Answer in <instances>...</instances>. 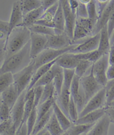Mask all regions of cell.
<instances>
[{
	"instance_id": "6125c7cd",
	"label": "cell",
	"mask_w": 114,
	"mask_h": 135,
	"mask_svg": "<svg viewBox=\"0 0 114 135\" xmlns=\"http://www.w3.org/2000/svg\"><path fill=\"white\" fill-rule=\"evenodd\" d=\"M42 135H51V134H50V133L46 130V131L43 134H42Z\"/></svg>"
},
{
	"instance_id": "f6af8a7d",
	"label": "cell",
	"mask_w": 114,
	"mask_h": 135,
	"mask_svg": "<svg viewBox=\"0 0 114 135\" xmlns=\"http://www.w3.org/2000/svg\"><path fill=\"white\" fill-rule=\"evenodd\" d=\"M80 79L81 78H79V76L75 75L72 82L71 83L70 87V92L71 95L74 98V99L77 97V96L78 95L79 93L81 86Z\"/></svg>"
},
{
	"instance_id": "277c9868",
	"label": "cell",
	"mask_w": 114,
	"mask_h": 135,
	"mask_svg": "<svg viewBox=\"0 0 114 135\" xmlns=\"http://www.w3.org/2000/svg\"><path fill=\"white\" fill-rule=\"evenodd\" d=\"M78 44H75L64 48V49L59 50L45 49L36 58L32 60L33 62H34L35 71L41 66L53 61L58 59V57H59L62 55L65 54L66 52H70Z\"/></svg>"
},
{
	"instance_id": "bcb514c9",
	"label": "cell",
	"mask_w": 114,
	"mask_h": 135,
	"mask_svg": "<svg viewBox=\"0 0 114 135\" xmlns=\"http://www.w3.org/2000/svg\"><path fill=\"white\" fill-rule=\"evenodd\" d=\"M44 86H37L33 88L34 89L35 99H34V108H37L40 104V100L44 90Z\"/></svg>"
},
{
	"instance_id": "ab89813d",
	"label": "cell",
	"mask_w": 114,
	"mask_h": 135,
	"mask_svg": "<svg viewBox=\"0 0 114 135\" xmlns=\"http://www.w3.org/2000/svg\"><path fill=\"white\" fill-rule=\"evenodd\" d=\"M37 119V108H34L32 109L31 113L28 116L27 121L26 124L27 127V132L28 135H31L33 132L35 126L36 125Z\"/></svg>"
},
{
	"instance_id": "ffe728a7",
	"label": "cell",
	"mask_w": 114,
	"mask_h": 135,
	"mask_svg": "<svg viewBox=\"0 0 114 135\" xmlns=\"http://www.w3.org/2000/svg\"><path fill=\"white\" fill-rule=\"evenodd\" d=\"M100 32V38L99 45L97 50L102 55L108 54L110 51L111 45L107 26L106 25L104 26Z\"/></svg>"
},
{
	"instance_id": "94428289",
	"label": "cell",
	"mask_w": 114,
	"mask_h": 135,
	"mask_svg": "<svg viewBox=\"0 0 114 135\" xmlns=\"http://www.w3.org/2000/svg\"><path fill=\"white\" fill-rule=\"evenodd\" d=\"M107 106H111V107H114V101H113L112 102H111L110 104H109ZM106 107H107V106H106Z\"/></svg>"
},
{
	"instance_id": "2e32d148",
	"label": "cell",
	"mask_w": 114,
	"mask_h": 135,
	"mask_svg": "<svg viewBox=\"0 0 114 135\" xmlns=\"http://www.w3.org/2000/svg\"><path fill=\"white\" fill-rule=\"evenodd\" d=\"M111 123L110 118L105 113L85 135H108Z\"/></svg>"
},
{
	"instance_id": "7bdbcfd3",
	"label": "cell",
	"mask_w": 114,
	"mask_h": 135,
	"mask_svg": "<svg viewBox=\"0 0 114 135\" xmlns=\"http://www.w3.org/2000/svg\"><path fill=\"white\" fill-rule=\"evenodd\" d=\"M75 75V69H64V85L63 87L70 90L71 83Z\"/></svg>"
},
{
	"instance_id": "b9f144b4",
	"label": "cell",
	"mask_w": 114,
	"mask_h": 135,
	"mask_svg": "<svg viewBox=\"0 0 114 135\" xmlns=\"http://www.w3.org/2000/svg\"><path fill=\"white\" fill-rule=\"evenodd\" d=\"M59 6V1L58 3L55 4L53 6L47 9L40 19H42V20H44L50 22L54 21V18L57 11H58Z\"/></svg>"
},
{
	"instance_id": "ba28073f",
	"label": "cell",
	"mask_w": 114,
	"mask_h": 135,
	"mask_svg": "<svg viewBox=\"0 0 114 135\" xmlns=\"http://www.w3.org/2000/svg\"><path fill=\"white\" fill-rule=\"evenodd\" d=\"M106 105L105 89L103 87L88 101L83 110L79 113V118L90 112L105 107Z\"/></svg>"
},
{
	"instance_id": "cb8c5ba5",
	"label": "cell",
	"mask_w": 114,
	"mask_h": 135,
	"mask_svg": "<svg viewBox=\"0 0 114 135\" xmlns=\"http://www.w3.org/2000/svg\"><path fill=\"white\" fill-rule=\"evenodd\" d=\"M45 12L44 8L41 7L30 12L27 13L23 16V22L20 26L29 27L39 20Z\"/></svg>"
},
{
	"instance_id": "f546056e",
	"label": "cell",
	"mask_w": 114,
	"mask_h": 135,
	"mask_svg": "<svg viewBox=\"0 0 114 135\" xmlns=\"http://www.w3.org/2000/svg\"><path fill=\"white\" fill-rule=\"evenodd\" d=\"M53 113H54V110H53V107H52L48 113H46L43 117L41 118L39 121H37L36 122L35 128L34 130H33V132H32L31 135H36L41 131H42V129H45Z\"/></svg>"
},
{
	"instance_id": "8d00e7d4",
	"label": "cell",
	"mask_w": 114,
	"mask_h": 135,
	"mask_svg": "<svg viewBox=\"0 0 114 135\" xmlns=\"http://www.w3.org/2000/svg\"><path fill=\"white\" fill-rule=\"evenodd\" d=\"M54 85L55 89L56 96L59 98L61 95L62 90H63L64 85V69H60L58 74L56 75L55 78L53 80Z\"/></svg>"
},
{
	"instance_id": "ac0fdd59",
	"label": "cell",
	"mask_w": 114,
	"mask_h": 135,
	"mask_svg": "<svg viewBox=\"0 0 114 135\" xmlns=\"http://www.w3.org/2000/svg\"><path fill=\"white\" fill-rule=\"evenodd\" d=\"M105 107L90 112L79 119L74 124H94L105 114Z\"/></svg>"
},
{
	"instance_id": "6da1fadb",
	"label": "cell",
	"mask_w": 114,
	"mask_h": 135,
	"mask_svg": "<svg viewBox=\"0 0 114 135\" xmlns=\"http://www.w3.org/2000/svg\"><path fill=\"white\" fill-rule=\"evenodd\" d=\"M31 61L30 41L21 50L4 61L1 66L0 73L11 72L14 74L29 65Z\"/></svg>"
},
{
	"instance_id": "83f0119b",
	"label": "cell",
	"mask_w": 114,
	"mask_h": 135,
	"mask_svg": "<svg viewBox=\"0 0 114 135\" xmlns=\"http://www.w3.org/2000/svg\"><path fill=\"white\" fill-rule=\"evenodd\" d=\"M23 15L42 7V0H19Z\"/></svg>"
},
{
	"instance_id": "f1b7e54d",
	"label": "cell",
	"mask_w": 114,
	"mask_h": 135,
	"mask_svg": "<svg viewBox=\"0 0 114 135\" xmlns=\"http://www.w3.org/2000/svg\"><path fill=\"white\" fill-rule=\"evenodd\" d=\"M28 28H29L31 32L39 33V34L45 36H50L56 34L54 28L39 25V24L35 23Z\"/></svg>"
},
{
	"instance_id": "db71d44e",
	"label": "cell",
	"mask_w": 114,
	"mask_h": 135,
	"mask_svg": "<svg viewBox=\"0 0 114 135\" xmlns=\"http://www.w3.org/2000/svg\"><path fill=\"white\" fill-rule=\"evenodd\" d=\"M15 135H28L26 123H25L20 127V128L18 129Z\"/></svg>"
},
{
	"instance_id": "7402d4cb",
	"label": "cell",
	"mask_w": 114,
	"mask_h": 135,
	"mask_svg": "<svg viewBox=\"0 0 114 135\" xmlns=\"http://www.w3.org/2000/svg\"><path fill=\"white\" fill-rule=\"evenodd\" d=\"M54 22L56 34H61L65 32V18L60 0L59 8L54 17Z\"/></svg>"
},
{
	"instance_id": "816d5d0a",
	"label": "cell",
	"mask_w": 114,
	"mask_h": 135,
	"mask_svg": "<svg viewBox=\"0 0 114 135\" xmlns=\"http://www.w3.org/2000/svg\"><path fill=\"white\" fill-rule=\"evenodd\" d=\"M106 114L110 119L111 123H114V107L111 106H107L105 107Z\"/></svg>"
},
{
	"instance_id": "8992f818",
	"label": "cell",
	"mask_w": 114,
	"mask_h": 135,
	"mask_svg": "<svg viewBox=\"0 0 114 135\" xmlns=\"http://www.w3.org/2000/svg\"><path fill=\"white\" fill-rule=\"evenodd\" d=\"M80 83L86 97L87 103L93 96L103 88V86L100 84L95 78L91 67L90 68V74L85 75L81 78Z\"/></svg>"
},
{
	"instance_id": "d590c367",
	"label": "cell",
	"mask_w": 114,
	"mask_h": 135,
	"mask_svg": "<svg viewBox=\"0 0 114 135\" xmlns=\"http://www.w3.org/2000/svg\"><path fill=\"white\" fill-rule=\"evenodd\" d=\"M93 64L92 62L88 60H80L75 69V75L81 78L82 77L85 76V73H86L88 69L91 68Z\"/></svg>"
},
{
	"instance_id": "44dd1931",
	"label": "cell",
	"mask_w": 114,
	"mask_h": 135,
	"mask_svg": "<svg viewBox=\"0 0 114 135\" xmlns=\"http://www.w3.org/2000/svg\"><path fill=\"white\" fill-rule=\"evenodd\" d=\"M53 108L54 113L60 123L61 127H63L65 131H68L73 125V122L66 116L64 110H62L59 105L58 104V103L56 102V100L55 101L53 104Z\"/></svg>"
},
{
	"instance_id": "91938a15",
	"label": "cell",
	"mask_w": 114,
	"mask_h": 135,
	"mask_svg": "<svg viewBox=\"0 0 114 135\" xmlns=\"http://www.w3.org/2000/svg\"><path fill=\"white\" fill-rule=\"evenodd\" d=\"M61 135H70V133H69V131L68 130V131H65L63 134Z\"/></svg>"
},
{
	"instance_id": "74e56055",
	"label": "cell",
	"mask_w": 114,
	"mask_h": 135,
	"mask_svg": "<svg viewBox=\"0 0 114 135\" xmlns=\"http://www.w3.org/2000/svg\"><path fill=\"white\" fill-rule=\"evenodd\" d=\"M56 94L55 92V89L53 81L47 85L44 86L43 92L41 96V98L40 100V104L44 103L47 100H49L52 97H55V95Z\"/></svg>"
},
{
	"instance_id": "5bb4252c",
	"label": "cell",
	"mask_w": 114,
	"mask_h": 135,
	"mask_svg": "<svg viewBox=\"0 0 114 135\" xmlns=\"http://www.w3.org/2000/svg\"><path fill=\"white\" fill-rule=\"evenodd\" d=\"M23 16H24V15H23L22 11L20 1H17L15 2L12 5L10 18H9V20L8 21L9 24L8 37L14 28L21 25L23 22Z\"/></svg>"
},
{
	"instance_id": "d4e9b609",
	"label": "cell",
	"mask_w": 114,
	"mask_h": 135,
	"mask_svg": "<svg viewBox=\"0 0 114 135\" xmlns=\"http://www.w3.org/2000/svg\"><path fill=\"white\" fill-rule=\"evenodd\" d=\"M34 99L35 93L34 88H32L29 90H27L25 98V102L24 117H23L21 126L26 122L28 116H29L32 109L34 108Z\"/></svg>"
},
{
	"instance_id": "7c38bea8",
	"label": "cell",
	"mask_w": 114,
	"mask_h": 135,
	"mask_svg": "<svg viewBox=\"0 0 114 135\" xmlns=\"http://www.w3.org/2000/svg\"><path fill=\"white\" fill-rule=\"evenodd\" d=\"M47 38L46 49L59 50L73 45L72 40L65 32L47 36Z\"/></svg>"
},
{
	"instance_id": "680465c9",
	"label": "cell",
	"mask_w": 114,
	"mask_h": 135,
	"mask_svg": "<svg viewBox=\"0 0 114 135\" xmlns=\"http://www.w3.org/2000/svg\"><path fill=\"white\" fill-rule=\"evenodd\" d=\"M46 131V129L45 128L44 129H42V131H41L39 133H37L36 135H42Z\"/></svg>"
},
{
	"instance_id": "e575fe53",
	"label": "cell",
	"mask_w": 114,
	"mask_h": 135,
	"mask_svg": "<svg viewBox=\"0 0 114 135\" xmlns=\"http://www.w3.org/2000/svg\"><path fill=\"white\" fill-rule=\"evenodd\" d=\"M71 98V92L70 90L64 87L63 88L61 95L58 98L60 104L63 107V110L68 115V107Z\"/></svg>"
},
{
	"instance_id": "7dc6e473",
	"label": "cell",
	"mask_w": 114,
	"mask_h": 135,
	"mask_svg": "<svg viewBox=\"0 0 114 135\" xmlns=\"http://www.w3.org/2000/svg\"><path fill=\"white\" fill-rule=\"evenodd\" d=\"M77 16L80 17H89L88 11L86 6L79 2V6L77 9Z\"/></svg>"
},
{
	"instance_id": "be15d7a7",
	"label": "cell",
	"mask_w": 114,
	"mask_h": 135,
	"mask_svg": "<svg viewBox=\"0 0 114 135\" xmlns=\"http://www.w3.org/2000/svg\"><path fill=\"white\" fill-rule=\"evenodd\" d=\"M70 135H75V134H70Z\"/></svg>"
},
{
	"instance_id": "d6a6232c",
	"label": "cell",
	"mask_w": 114,
	"mask_h": 135,
	"mask_svg": "<svg viewBox=\"0 0 114 135\" xmlns=\"http://www.w3.org/2000/svg\"><path fill=\"white\" fill-rule=\"evenodd\" d=\"M55 100V97H52L49 100L46 101L44 103H42L41 104L38 106L37 122L39 121L41 118L43 117L46 113L49 112L50 109L53 107V104Z\"/></svg>"
},
{
	"instance_id": "5b68a950",
	"label": "cell",
	"mask_w": 114,
	"mask_h": 135,
	"mask_svg": "<svg viewBox=\"0 0 114 135\" xmlns=\"http://www.w3.org/2000/svg\"><path fill=\"white\" fill-rule=\"evenodd\" d=\"M34 73V62L32 61L31 64L25 68L13 74V84L16 87L19 95H20L24 91L27 90Z\"/></svg>"
},
{
	"instance_id": "681fc988",
	"label": "cell",
	"mask_w": 114,
	"mask_h": 135,
	"mask_svg": "<svg viewBox=\"0 0 114 135\" xmlns=\"http://www.w3.org/2000/svg\"><path fill=\"white\" fill-rule=\"evenodd\" d=\"M97 6V11L99 14V17L103 11V8L106 6V4L110 2V0H95Z\"/></svg>"
},
{
	"instance_id": "9c48e42d",
	"label": "cell",
	"mask_w": 114,
	"mask_h": 135,
	"mask_svg": "<svg viewBox=\"0 0 114 135\" xmlns=\"http://www.w3.org/2000/svg\"><path fill=\"white\" fill-rule=\"evenodd\" d=\"M60 1L61 3L65 18V33L72 41L77 15L72 11L70 6L69 0H60Z\"/></svg>"
},
{
	"instance_id": "ee69618b",
	"label": "cell",
	"mask_w": 114,
	"mask_h": 135,
	"mask_svg": "<svg viewBox=\"0 0 114 135\" xmlns=\"http://www.w3.org/2000/svg\"><path fill=\"white\" fill-rule=\"evenodd\" d=\"M11 109L9 106L3 101L1 100V107H0V118L1 122L5 121L10 119L11 117Z\"/></svg>"
},
{
	"instance_id": "9a60e30c",
	"label": "cell",
	"mask_w": 114,
	"mask_h": 135,
	"mask_svg": "<svg viewBox=\"0 0 114 135\" xmlns=\"http://www.w3.org/2000/svg\"><path fill=\"white\" fill-rule=\"evenodd\" d=\"M114 10V0H110L100 15L94 28L93 35L100 32L102 28L107 25L111 13Z\"/></svg>"
},
{
	"instance_id": "60d3db41",
	"label": "cell",
	"mask_w": 114,
	"mask_h": 135,
	"mask_svg": "<svg viewBox=\"0 0 114 135\" xmlns=\"http://www.w3.org/2000/svg\"><path fill=\"white\" fill-rule=\"evenodd\" d=\"M104 88L105 89L106 107L114 101V79L108 80Z\"/></svg>"
},
{
	"instance_id": "4fadbf2b",
	"label": "cell",
	"mask_w": 114,
	"mask_h": 135,
	"mask_svg": "<svg viewBox=\"0 0 114 135\" xmlns=\"http://www.w3.org/2000/svg\"><path fill=\"white\" fill-rule=\"evenodd\" d=\"M27 90H25L19 96L16 103L11 109V119L17 129L21 126L24 117L25 98Z\"/></svg>"
},
{
	"instance_id": "6f0895ef",
	"label": "cell",
	"mask_w": 114,
	"mask_h": 135,
	"mask_svg": "<svg viewBox=\"0 0 114 135\" xmlns=\"http://www.w3.org/2000/svg\"><path fill=\"white\" fill-rule=\"evenodd\" d=\"M110 42H111V45H112L114 43V31L112 33V34L110 38Z\"/></svg>"
},
{
	"instance_id": "9f6ffc18",
	"label": "cell",
	"mask_w": 114,
	"mask_h": 135,
	"mask_svg": "<svg viewBox=\"0 0 114 135\" xmlns=\"http://www.w3.org/2000/svg\"><path fill=\"white\" fill-rule=\"evenodd\" d=\"M109 65H114V45H111L108 53Z\"/></svg>"
},
{
	"instance_id": "484cf974",
	"label": "cell",
	"mask_w": 114,
	"mask_h": 135,
	"mask_svg": "<svg viewBox=\"0 0 114 135\" xmlns=\"http://www.w3.org/2000/svg\"><path fill=\"white\" fill-rule=\"evenodd\" d=\"M61 69V68L58 66L56 63L52 66L51 68L37 81L35 86H45L48 84L53 82L56 75ZM34 86V87H35Z\"/></svg>"
},
{
	"instance_id": "e7e4bbea",
	"label": "cell",
	"mask_w": 114,
	"mask_h": 135,
	"mask_svg": "<svg viewBox=\"0 0 114 135\" xmlns=\"http://www.w3.org/2000/svg\"><path fill=\"white\" fill-rule=\"evenodd\" d=\"M112 45H114V43H113V44H112Z\"/></svg>"
},
{
	"instance_id": "e0dca14e",
	"label": "cell",
	"mask_w": 114,
	"mask_h": 135,
	"mask_svg": "<svg viewBox=\"0 0 114 135\" xmlns=\"http://www.w3.org/2000/svg\"><path fill=\"white\" fill-rule=\"evenodd\" d=\"M80 61L75 54L68 52L60 56L56 64L63 69H75Z\"/></svg>"
},
{
	"instance_id": "7a4b0ae2",
	"label": "cell",
	"mask_w": 114,
	"mask_h": 135,
	"mask_svg": "<svg viewBox=\"0 0 114 135\" xmlns=\"http://www.w3.org/2000/svg\"><path fill=\"white\" fill-rule=\"evenodd\" d=\"M31 35V32L27 27L19 26L14 28L7 41L6 59L25 47L30 42Z\"/></svg>"
},
{
	"instance_id": "3957f363",
	"label": "cell",
	"mask_w": 114,
	"mask_h": 135,
	"mask_svg": "<svg viewBox=\"0 0 114 135\" xmlns=\"http://www.w3.org/2000/svg\"><path fill=\"white\" fill-rule=\"evenodd\" d=\"M95 25L96 23L89 17L77 16L74 31L73 44H80L76 41L84 39L89 35H93Z\"/></svg>"
},
{
	"instance_id": "f907efd6",
	"label": "cell",
	"mask_w": 114,
	"mask_h": 135,
	"mask_svg": "<svg viewBox=\"0 0 114 135\" xmlns=\"http://www.w3.org/2000/svg\"><path fill=\"white\" fill-rule=\"evenodd\" d=\"M59 1V0H42V7L45 11L47 9L53 6Z\"/></svg>"
},
{
	"instance_id": "30bf717a",
	"label": "cell",
	"mask_w": 114,
	"mask_h": 135,
	"mask_svg": "<svg viewBox=\"0 0 114 135\" xmlns=\"http://www.w3.org/2000/svg\"><path fill=\"white\" fill-rule=\"evenodd\" d=\"M100 38V32L92 35L87 39L83 40L69 52L80 54V53H86L97 50L99 45Z\"/></svg>"
},
{
	"instance_id": "52a82bcc",
	"label": "cell",
	"mask_w": 114,
	"mask_h": 135,
	"mask_svg": "<svg viewBox=\"0 0 114 135\" xmlns=\"http://www.w3.org/2000/svg\"><path fill=\"white\" fill-rule=\"evenodd\" d=\"M108 62V54L102 55L97 61L92 64L91 69L94 76L100 84L105 86L108 81L106 73Z\"/></svg>"
},
{
	"instance_id": "f35d334b",
	"label": "cell",
	"mask_w": 114,
	"mask_h": 135,
	"mask_svg": "<svg viewBox=\"0 0 114 135\" xmlns=\"http://www.w3.org/2000/svg\"><path fill=\"white\" fill-rule=\"evenodd\" d=\"M68 115L71 120L74 123L79 118V114L74 98L71 95L70 101L68 107Z\"/></svg>"
},
{
	"instance_id": "f5cc1de1",
	"label": "cell",
	"mask_w": 114,
	"mask_h": 135,
	"mask_svg": "<svg viewBox=\"0 0 114 135\" xmlns=\"http://www.w3.org/2000/svg\"><path fill=\"white\" fill-rule=\"evenodd\" d=\"M108 80L114 79V65H109L106 73Z\"/></svg>"
},
{
	"instance_id": "11a10c76",
	"label": "cell",
	"mask_w": 114,
	"mask_h": 135,
	"mask_svg": "<svg viewBox=\"0 0 114 135\" xmlns=\"http://www.w3.org/2000/svg\"><path fill=\"white\" fill-rule=\"evenodd\" d=\"M70 6L74 12L76 13L77 15V9L79 6V2L78 0H69Z\"/></svg>"
},
{
	"instance_id": "836d02e7",
	"label": "cell",
	"mask_w": 114,
	"mask_h": 135,
	"mask_svg": "<svg viewBox=\"0 0 114 135\" xmlns=\"http://www.w3.org/2000/svg\"><path fill=\"white\" fill-rule=\"evenodd\" d=\"M77 58L80 60H88L92 62V63L97 61L102 55L100 52L98 50L89 52L86 53H80V54H75Z\"/></svg>"
},
{
	"instance_id": "4dcf8cb0",
	"label": "cell",
	"mask_w": 114,
	"mask_h": 135,
	"mask_svg": "<svg viewBox=\"0 0 114 135\" xmlns=\"http://www.w3.org/2000/svg\"><path fill=\"white\" fill-rule=\"evenodd\" d=\"M14 83V75L11 72H5L0 75V91L1 93Z\"/></svg>"
},
{
	"instance_id": "603a6c76",
	"label": "cell",
	"mask_w": 114,
	"mask_h": 135,
	"mask_svg": "<svg viewBox=\"0 0 114 135\" xmlns=\"http://www.w3.org/2000/svg\"><path fill=\"white\" fill-rule=\"evenodd\" d=\"M58 59L53 61L50 62H49V63L41 66L35 71L34 75H33L32 78L31 79V83H30L29 86H28L27 90H29L34 87L35 84H36L37 81H39L42 78V77L43 76L47 73V72L51 68L52 66H53L56 63Z\"/></svg>"
},
{
	"instance_id": "c3c4849f",
	"label": "cell",
	"mask_w": 114,
	"mask_h": 135,
	"mask_svg": "<svg viewBox=\"0 0 114 135\" xmlns=\"http://www.w3.org/2000/svg\"><path fill=\"white\" fill-rule=\"evenodd\" d=\"M107 26L109 35H110L111 38V36L114 31V10L111 13L110 17H109Z\"/></svg>"
},
{
	"instance_id": "d6986e66",
	"label": "cell",
	"mask_w": 114,
	"mask_h": 135,
	"mask_svg": "<svg viewBox=\"0 0 114 135\" xmlns=\"http://www.w3.org/2000/svg\"><path fill=\"white\" fill-rule=\"evenodd\" d=\"M19 96L20 95L16 87L14 84H12L1 93V101L7 104L12 109L16 103Z\"/></svg>"
},
{
	"instance_id": "8fae6325",
	"label": "cell",
	"mask_w": 114,
	"mask_h": 135,
	"mask_svg": "<svg viewBox=\"0 0 114 135\" xmlns=\"http://www.w3.org/2000/svg\"><path fill=\"white\" fill-rule=\"evenodd\" d=\"M47 36L31 32L30 40V55L34 60L45 49L47 42Z\"/></svg>"
},
{
	"instance_id": "4316f807",
	"label": "cell",
	"mask_w": 114,
	"mask_h": 135,
	"mask_svg": "<svg viewBox=\"0 0 114 135\" xmlns=\"http://www.w3.org/2000/svg\"><path fill=\"white\" fill-rule=\"evenodd\" d=\"M45 128L51 135H61L65 132L54 113L52 114Z\"/></svg>"
},
{
	"instance_id": "1f68e13d",
	"label": "cell",
	"mask_w": 114,
	"mask_h": 135,
	"mask_svg": "<svg viewBox=\"0 0 114 135\" xmlns=\"http://www.w3.org/2000/svg\"><path fill=\"white\" fill-rule=\"evenodd\" d=\"M94 124H73L72 126L68 130L70 134L75 135H85L94 126Z\"/></svg>"
}]
</instances>
